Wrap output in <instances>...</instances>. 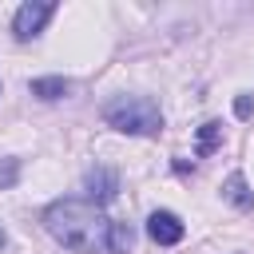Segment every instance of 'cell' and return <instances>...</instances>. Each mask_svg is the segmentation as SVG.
Wrapping results in <instances>:
<instances>
[{"instance_id": "6da1fadb", "label": "cell", "mask_w": 254, "mask_h": 254, "mask_svg": "<svg viewBox=\"0 0 254 254\" xmlns=\"http://www.w3.org/2000/svg\"><path fill=\"white\" fill-rule=\"evenodd\" d=\"M44 230L75 254H99V250H107L111 218L83 198H56L44 210Z\"/></svg>"}, {"instance_id": "5b68a950", "label": "cell", "mask_w": 254, "mask_h": 254, "mask_svg": "<svg viewBox=\"0 0 254 254\" xmlns=\"http://www.w3.org/2000/svg\"><path fill=\"white\" fill-rule=\"evenodd\" d=\"M183 234H187V226H183L179 214H171V210H155V214L147 218V238L159 242V246H175V242H183Z\"/></svg>"}, {"instance_id": "277c9868", "label": "cell", "mask_w": 254, "mask_h": 254, "mask_svg": "<svg viewBox=\"0 0 254 254\" xmlns=\"http://www.w3.org/2000/svg\"><path fill=\"white\" fill-rule=\"evenodd\" d=\"M83 190H87L91 206H103V202L115 198V190H119V175H115L111 167H99V163H95V167L83 175Z\"/></svg>"}, {"instance_id": "7c38bea8", "label": "cell", "mask_w": 254, "mask_h": 254, "mask_svg": "<svg viewBox=\"0 0 254 254\" xmlns=\"http://www.w3.org/2000/svg\"><path fill=\"white\" fill-rule=\"evenodd\" d=\"M4 242H8V238H4V230H0V246H4Z\"/></svg>"}, {"instance_id": "52a82bcc", "label": "cell", "mask_w": 254, "mask_h": 254, "mask_svg": "<svg viewBox=\"0 0 254 254\" xmlns=\"http://www.w3.org/2000/svg\"><path fill=\"white\" fill-rule=\"evenodd\" d=\"M28 91H32L36 99H64V95L71 91V83H67L64 75H44V79H32Z\"/></svg>"}, {"instance_id": "8fae6325", "label": "cell", "mask_w": 254, "mask_h": 254, "mask_svg": "<svg viewBox=\"0 0 254 254\" xmlns=\"http://www.w3.org/2000/svg\"><path fill=\"white\" fill-rule=\"evenodd\" d=\"M250 111H254V99H250V95H238V99H234V115H238V119H250Z\"/></svg>"}, {"instance_id": "ba28073f", "label": "cell", "mask_w": 254, "mask_h": 254, "mask_svg": "<svg viewBox=\"0 0 254 254\" xmlns=\"http://www.w3.org/2000/svg\"><path fill=\"white\" fill-rule=\"evenodd\" d=\"M135 242V230L127 222H111V238H107V254H127Z\"/></svg>"}, {"instance_id": "9c48e42d", "label": "cell", "mask_w": 254, "mask_h": 254, "mask_svg": "<svg viewBox=\"0 0 254 254\" xmlns=\"http://www.w3.org/2000/svg\"><path fill=\"white\" fill-rule=\"evenodd\" d=\"M218 139H222V123H218V119L202 123V131H198V155H210V151L218 147Z\"/></svg>"}, {"instance_id": "3957f363", "label": "cell", "mask_w": 254, "mask_h": 254, "mask_svg": "<svg viewBox=\"0 0 254 254\" xmlns=\"http://www.w3.org/2000/svg\"><path fill=\"white\" fill-rule=\"evenodd\" d=\"M52 16H56V4H48V0H28V4H20L16 16H12V36H16V40H32V36L44 32V24H48Z\"/></svg>"}, {"instance_id": "8992f818", "label": "cell", "mask_w": 254, "mask_h": 254, "mask_svg": "<svg viewBox=\"0 0 254 254\" xmlns=\"http://www.w3.org/2000/svg\"><path fill=\"white\" fill-rule=\"evenodd\" d=\"M222 194H226V202H234L238 210H254V190H250V183H246V175H230L226 183H222Z\"/></svg>"}, {"instance_id": "30bf717a", "label": "cell", "mask_w": 254, "mask_h": 254, "mask_svg": "<svg viewBox=\"0 0 254 254\" xmlns=\"http://www.w3.org/2000/svg\"><path fill=\"white\" fill-rule=\"evenodd\" d=\"M16 179H20V163L16 159H0V190L16 187Z\"/></svg>"}, {"instance_id": "7a4b0ae2", "label": "cell", "mask_w": 254, "mask_h": 254, "mask_svg": "<svg viewBox=\"0 0 254 254\" xmlns=\"http://www.w3.org/2000/svg\"><path fill=\"white\" fill-rule=\"evenodd\" d=\"M103 119H107V127H115L123 135H155L163 127L159 107L151 99H143V95H119V99H111L103 107Z\"/></svg>"}]
</instances>
